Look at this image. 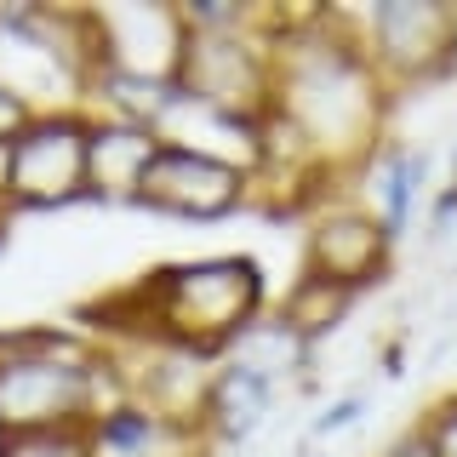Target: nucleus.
I'll use <instances>...</instances> for the list:
<instances>
[{
    "label": "nucleus",
    "mask_w": 457,
    "mask_h": 457,
    "mask_svg": "<svg viewBox=\"0 0 457 457\" xmlns=\"http://www.w3.org/2000/svg\"><path fill=\"white\" fill-rule=\"evenodd\" d=\"M120 400V371L97 332L6 326L0 332V440L92 428Z\"/></svg>",
    "instance_id": "f257e3e1"
},
{
    "label": "nucleus",
    "mask_w": 457,
    "mask_h": 457,
    "mask_svg": "<svg viewBox=\"0 0 457 457\" xmlns=\"http://www.w3.org/2000/svg\"><path fill=\"white\" fill-rule=\"evenodd\" d=\"M120 297L132 303L126 326L97 332V337L149 332V337H166V343H183L195 354L223 361L228 343L269 309V275L246 252H206V257H183V263H161Z\"/></svg>",
    "instance_id": "f03ea898"
},
{
    "label": "nucleus",
    "mask_w": 457,
    "mask_h": 457,
    "mask_svg": "<svg viewBox=\"0 0 457 457\" xmlns=\"http://www.w3.org/2000/svg\"><path fill=\"white\" fill-rule=\"evenodd\" d=\"M178 6L189 23L178 92L240 120H269L280 6H246V0H178Z\"/></svg>",
    "instance_id": "7ed1b4c3"
},
{
    "label": "nucleus",
    "mask_w": 457,
    "mask_h": 457,
    "mask_svg": "<svg viewBox=\"0 0 457 457\" xmlns=\"http://www.w3.org/2000/svg\"><path fill=\"white\" fill-rule=\"evenodd\" d=\"M97 52L86 6L46 0H0V86L29 114H75L86 109Z\"/></svg>",
    "instance_id": "20e7f679"
},
{
    "label": "nucleus",
    "mask_w": 457,
    "mask_h": 457,
    "mask_svg": "<svg viewBox=\"0 0 457 457\" xmlns=\"http://www.w3.org/2000/svg\"><path fill=\"white\" fill-rule=\"evenodd\" d=\"M395 97L428 92L457 69V6L440 0H371V6L343 12Z\"/></svg>",
    "instance_id": "39448f33"
},
{
    "label": "nucleus",
    "mask_w": 457,
    "mask_h": 457,
    "mask_svg": "<svg viewBox=\"0 0 457 457\" xmlns=\"http://www.w3.org/2000/svg\"><path fill=\"white\" fill-rule=\"evenodd\" d=\"M400 240L383 228V218L366 206L354 189H332L309 206L303 223V269L332 286H349L354 297H366L371 286L395 269Z\"/></svg>",
    "instance_id": "423d86ee"
},
{
    "label": "nucleus",
    "mask_w": 457,
    "mask_h": 457,
    "mask_svg": "<svg viewBox=\"0 0 457 457\" xmlns=\"http://www.w3.org/2000/svg\"><path fill=\"white\" fill-rule=\"evenodd\" d=\"M97 69L137 80L178 86L183 46H189V23H183L178 0H120V6H86Z\"/></svg>",
    "instance_id": "0eeeda50"
},
{
    "label": "nucleus",
    "mask_w": 457,
    "mask_h": 457,
    "mask_svg": "<svg viewBox=\"0 0 457 457\" xmlns=\"http://www.w3.org/2000/svg\"><path fill=\"white\" fill-rule=\"evenodd\" d=\"M86 200V109L35 114L12 137V212H57Z\"/></svg>",
    "instance_id": "6e6552de"
},
{
    "label": "nucleus",
    "mask_w": 457,
    "mask_h": 457,
    "mask_svg": "<svg viewBox=\"0 0 457 457\" xmlns=\"http://www.w3.org/2000/svg\"><path fill=\"white\" fill-rule=\"evenodd\" d=\"M252 200H257V183L246 171L195 149H171V143H161V154H154L149 178L137 189L143 212H161V218H178V223H218V218H235Z\"/></svg>",
    "instance_id": "1a4fd4ad"
},
{
    "label": "nucleus",
    "mask_w": 457,
    "mask_h": 457,
    "mask_svg": "<svg viewBox=\"0 0 457 457\" xmlns=\"http://www.w3.org/2000/svg\"><path fill=\"white\" fill-rule=\"evenodd\" d=\"M154 137L171 143V149L212 154V161L246 171L252 183H263V171H269V120H240V114L195 104V97H183V92H171V104L161 109Z\"/></svg>",
    "instance_id": "9d476101"
},
{
    "label": "nucleus",
    "mask_w": 457,
    "mask_h": 457,
    "mask_svg": "<svg viewBox=\"0 0 457 457\" xmlns=\"http://www.w3.org/2000/svg\"><path fill=\"white\" fill-rule=\"evenodd\" d=\"M154 154H161L154 126L86 114V200H97V206H137V189L149 178Z\"/></svg>",
    "instance_id": "9b49d317"
},
{
    "label": "nucleus",
    "mask_w": 457,
    "mask_h": 457,
    "mask_svg": "<svg viewBox=\"0 0 457 457\" xmlns=\"http://www.w3.org/2000/svg\"><path fill=\"white\" fill-rule=\"evenodd\" d=\"M361 178H366L361 200L383 218V228L395 240H406L423 218L428 195H435V183H428L435 178V149L428 143H406V137H383V149L366 161Z\"/></svg>",
    "instance_id": "f8f14e48"
},
{
    "label": "nucleus",
    "mask_w": 457,
    "mask_h": 457,
    "mask_svg": "<svg viewBox=\"0 0 457 457\" xmlns=\"http://www.w3.org/2000/svg\"><path fill=\"white\" fill-rule=\"evenodd\" d=\"M280 395H286L280 383L257 378V371L235 366V361H218L206 411H200V435H206V446L212 452H246L252 440H257V428L275 418Z\"/></svg>",
    "instance_id": "ddd939ff"
},
{
    "label": "nucleus",
    "mask_w": 457,
    "mask_h": 457,
    "mask_svg": "<svg viewBox=\"0 0 457 457\" xmlns=\"http://www.w3.org/2000/svg\"><path fill=\"white\" fill-rule=\"evenodd\" d=\"M92 457H218L195 423L161 418L143 400H114L92 423Z\"/></svg>",
    "instance_id": "4468645a"
},
{
    "label": "nucleus",
    "mask_w": 457,
    "mask_h": 457,
    "mask_svg": "<svg viewBox=\"0 0 457 457\" xmlns=\"http://www.w3.org/2000/svg\"><path fill=\"white\" fill-rule=\"evenodd\" d=\"M314 354H320V349H314L309 337H297L275 309H263V314L246 326V332L228 343L223 361H235V366L257 371V378H269V383H280V389H292V383H309V378H314Z\"/></svg>",
    "instance_id": "2eb2a0df"
},
{
    "label": "nucleus",
    "mask_w": 457,
    "mask_h": 457,
    "mask_svg": "<svg viewBox=\"0 0 457 457\" xmlns=\"http://www.w3.org/2000/svg\"><path fill=\"white\" fill-rule=\"evenodd\" d=\"M354 303H361V297H354L349 286H332V280H320V275H309V269H303V275H297V280L280 292L275 314H280L286 326H292L297 337H309L314 349H320V343L332 337L343 320H349V309H354Z\"/></svg>",
    "instance_id": "dca6fc26"
},
{
    "label": "nucleus",
    "mask_w": 457,
    "mask_h": 457,
    "mask_svg": "<svg viewBox=\"0 0 457 457\" xmlns=\"http://www.w3.org/2000/svg\"><path fill=\"white\" fill-rule=\"evenodd\" d=\"M0 457H92V428H57V435H12Z\"/></svg>",
    "instance_id": "f3484780"
},
{
    "label": "nucleus",
    "mask_w": 457,
    "mask_h": 457,
    "mask_svg": "<svg viewBox=\"0 0 457 457\" xmlns=\"http://www.w3.org/2000/svg\"><path fill=\"white\" fill-rule=\"evenodd\" d=\"M418 423H423V435H428V452H435V457H457V389L440 395Z\"/></svg>",
    "instance_id": "a211bd4d"
},
{
    "label": "nucleus",
    "mask_w": 457,
    "mask_h": 457,
    "mask_svg": "<svg viewBox=\"0 0 457 457\" xmlns=\"http://www.w3.org/2000/svg\"><path fill=\"white\" fill-rule=\"evenodd\" d=\"M366 411H371V400H366L361 389H354V395H337L326 411H314V418H309V435H314V440H332V435H343V428H354Z\"/></svg>",
    "instance_id": "6ab92c4d"
},
{
    "label": "nucleus",
    "mask_w": 457,
    "mask_h": 457,
    "mask_svg": "<svg viewBox=\"0 0 457 457\" xmlns=\"http://www.w3.org/2000/svg\"><path fill=\"white\" fill-rule=\"evenodd\" d=\"M378 457H435V452H428L423 423H406V428H400V435H395V440H389V446H383Z\"/></svg>",
    "instance_id": "aec40b11"
},
{
    "label": "nucleus",
    "mask_w": 457,
    "mask_h": 457,
    "mask_svg": "<svg viewBox=\"0 0 457 457\" xmlns=\"http://www.w3.org/2000/svg\"><path fill=\"white\" fill-rule=\"evenodd\" d=\"M29 120H35V114H29V109L18 104V97H12L6 86H0V143H12V137H18Z\"/></svg>",
    "instance_id": "412c9836"
},
{
    "label": "nucleus",
    "mask_w": 457,
    "mask_h": 457,
    "mask_svg": "<svg viewBox=\"0 0 457 457\" xmlns=\"http://www.w3.org/2000/svg\"><path fill=\"white\" fill-rule=\"evenodd\" d=\"M314 457H326V452H314Z\"/></svg>",
    "instance_id": "4be33fe9"
}]
</instances>
